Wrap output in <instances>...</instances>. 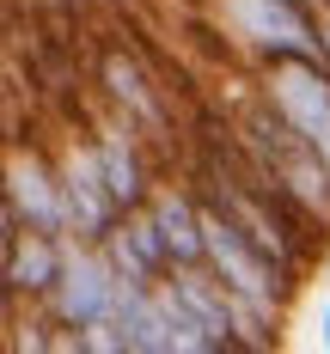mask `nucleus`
I'll use <instances>...</instances> for the list:
<instances>
[{"instance_id":"f257e3e1","label":"nucleus","mask_w":330,"mask_h":354,"mask_svg":"<svg viewBox=\"0 0 330 354\" xmlns=\"http://www.w3.org/2000/svg\"><path fill=\"white\" fill-rule=\"evenodd\" d=\"M68 232V189H62V159H55V135H31V141L6 147V183H0V232Z\"/></svg>"},{"instance_id":"39448f33","label":"nucleus","mask_w":330,"mask_h":354,"mask_svg":"<svg viewBox=\"0 0 330 354\" xmlns=\"http://www.w3.org/2000/svg\"><path fill=\"white\" fill-rule=\"evenodd\" d=\"M116 287H122V275L110 269L104 245L68 239V269H62L55 293L43 299V312L55 324H68V330H86V324H98V318L116 312Z\"/></svg>"},{"instance_id":"f03ea898","label":"nucleus","mask_w":330,"mask_h":354,"mask_svg":"<svg viewBox=\"0 0 330 354\" xmlns=\"http://www.w3.org/2000/svg\"><path fill=\"white\" fill-rule=\"evenodd\" d=\"M214 19L245 49L251 68L275 62V55H324L318 6H306V0H214Z\"/></svg>"},{"instance_id":"20e7f679","label":"nucleus","mask_w":330,"mask_h":354,"mask_svg":"<svg viewBox=\"0 0 330 354\" xmlns=\"http://www.w3.org/2000/svg\"><path fill=\"white\" fill-rule=\"evenodd\" d=\"M257 92L288 116L330 165V55H275L257 68Z\"/></svg>"},{"instance_id":"9b49d317","label":"nucleus","mask_w":330,"mask_h":354,"mask_svg":"<svg viewBox=\"0 0 330 354\" xmlns=\"http://www.w3.org/2000/svg\"><path fill=\"white\" fill-rule=\"evenodd\" d=\"M324 348H330V306H324Z\"/></svg>"},{"instance_id":"1a4fd4ad","label":"nucleus","mask_w":330,"mask_h":354,"mask_svg":"<svg viewBox=\"0 0 330 354\" xmlns=\"http://www.w3.org/2000/svg\"><path fill=\"white\" fill-rule=\"evenodd\" d=\"M110 318L122 324V342L129 354H172V312H165V293L141 281L116 287V312Z\"/></svg>"},{"instance_id":"f8f14e48","label":"nucleus","mask_w":330,"mask_h":354,"mask_svg":"<svg viewBox=\"0 0 330 354\" xmlns=\"http://www.w3.org/2000/svg\"><path fill=\"white\" fill-rule=\"evenodd\" d=\"M306 6H318V0H306Z\"/></svg>"},{"instance_id":"7ed1b4c3","label":"nucleus","mask_w":330,"mask_h":354,"mask_svg":"<svg viewBox=\"0 0 330 354\" xmlns=\"http://www.w3.org/2000/svg\"><path fill=\"white\" fill-rule=\"evenodd\" d=\"M55 159H62V189H68V232L86 239V245H104L110 226L122 220V202H116V189L104 177V159H98L86 116H73L55 135Z\"/></svg>"},{"instance_id":"0eeeda50","label":"nucleus","mask_w":330,"mask_h":354,"mask_svg":"<svg viewBox=\"0 0 330 354\" xmlns=\"http://www.w3.org/2000/svg\"><path fill=\"white\" fill-rule=\"evenodd\" d=\"M147 208H153L165 245H172V269H183V263H208V202L196 196L190 177H159V189H153Z\"/></svg>"},{"instance_id":"6e6552de","label":"nucleus","mask_w":330,"mask_h":354,"mask_svg":"<svg viewBox=\"0 0 330 354\" xmlns=\"http://www.w3.org/2000/svg\"><path fill=\"white\" fill-rule=\"evenodd\" d=\"M104 257H110V269H116L122 281H141V287H159L172 275V245H165L153 208H129L122 214V220L110 226V239H104Z\"/></svg>"},{"instance_id":"9d476101","label":"nucleus","mask_w":330,"mask_h":354,"mask_svg":"<svg viewBox=\"0 0 330 354\" xmlns=\"http://www.w3.org/2000/svg\"><path fill=\"white\" fill-rule=\"evenodd\" d=\"M318 37H324V55H330V0H318Z\"/></svg>"},{"instance_id":"423d86ee","label":"nucleus","mask_w":330,"mask_h":354,"mask_svg":"<svg viewBox=\"0 0 330 354\" xmlns=\"http://www.w3.org/2000/svg\"><path fill=\"white\" fill-rule=\"evenodd\" d=\"M0 250H6V287H0L6 312L43 306L55 293V281H62V269H68V239L62 232L19 226V232H0Z\"/></svg>"}]
</instances>
